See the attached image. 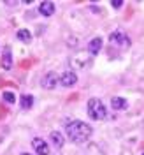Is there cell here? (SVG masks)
Masks as SVG:
<instances>
[{
	"label": "cell",
	"mask_w": 144,
	"mask_h": 155,
	"mask_svg": "<svg viewBox=\"0 0 144 155\" xmlns=\"http://www.w3.org/2000/svg\"><path fill=\"white\" fill-rule=\"evenodd\" d=\"M91 134H93V129L81 120H72L67 124V136L74 143H85L90 139Z\"/></svg>",
	"instance_id": "cell-1"
},
{
	"label": "cell",
	"mask_w": 144,
	"mask_h": 155,
	"mask_svg": "<svg viewBox=\"0 0 144 155\" xmlns=\"http://www.w3.org/2000/svg\"><path fill=\"white\" fill-rule=\"evenodd\" d=\"M86 111H88V115H90V118H93V120H104L107 115V109L100 99H90L88 106H86Z\"/></svg>",
	"instance_id": "cell-2"
},
{
	"label": "cell",
	"mask_w": 144,
	"mask_h": 155,
	"mask_svg": "<svg viewBox=\"0 0 144 155\" xmlns=\"http://www.w3.org/2000/svg\"><path fill=\"white\" fill-rule=\"evenodd\" d=\"M109 42L113 44V46H118V48H128L130 46V39L126 37L123 32H113L111 35H109Z\"/></svg>",
	"instance_id": "cell-3"
},
{
	"label": "cell",
	"mask_w": 144,
	"mask_h": 155,
	"mask_svg": "<svg viewBox=\"0 0 144 155\" xmlns=\"http://www.w3.org/2000/svg\"><path fill=\"white\" fill-rule=\"evenodd\" d=\"M90 64V57H88V53H77V57L70 58V65H74L76 69H85Z\"/></svg>",
	"instance_id": "cell-4"
},
{
	"label": "cell",
	"mask_w": 144,
	"mask_h": 155,
	"mask_svg": "<svg viewBox=\"0 0 144 155\" xmlns=\"http://www.w3.org/2000/svg\"><path fill=\"white\" fill-rule=\"evenodd\" d=\"M56 85H60V76L55 74V72H49V74H46V76L42 78V87L44 88L51 90V88H55Z\"/></svg>",
	"instance_id": "cell-5"
},
{
	"label": "cell",
	"mask_w": 144,
	"mask_h": 155,
	"mask_svg": "<svg viewBox=\"0 0 144 155\" xmlns=\"http://www.w3.org/2000/svg\"><path fill=\"white\" fill-rule=\"evenodd\" d=\"M60 83H62L63 87H74V85L77 83L76 72H72V71H65V72L60 76Z\"/></svg>",
	"instance_id": "cell-6"
},
{
	"label": "cell",
	"mask_w": 144,
	"mask_h": 155,
	"mask_svg": "<svg viewBox=\"0 0 144 155\" xmlns=\"http://www.w3.org/2000/svg\"><path fill=\"white\" fill-rule=\"evenodd\" d=\"M32 146H34V150L37 152V155H48L49 153L48 143H46L44 139H40V137H35V139L32 141Z\"/></svg>",
	"instance_id": "cell-7"
},
{
	"label": "cell",
	"mask_w": 144,
	"mask_h": 155,
	"mask_svg": "<svg viewBox=\"0 0 144 155\" xmlns=\"http://www.w3.org/2000/svg\"><path fill=\"white\" fill-rule=\"evenodd\" d=\"M39 12L42 14V16H51L53 12H55V4L53 2H42L40 5H39Z\"/></svg>",
	"instance_id": "cell-8"
},
{
	"label": "cell",
	"mask_w": 144,
	"mask_h": 155,
	"mask_svg": "<svg viewBox=\"0 0 144 155\" xmlns=\"http://www.w3.org/2000/svg\"><path fill=\"white\" fill-rule=\"evenodd\" d=\"M2 67L5 71H9L12 67V57H11V48L4 49V55H2Z\"/></svg>",
	"instance_id": "cell-9"
},
{
	"label": "cell",
	"mask_w": 144,
	"mask_h": 155,
	"mask_svg": "<svg viewBox=\"0 0 144 155\" xmlns=\"http://www.w3.org/2000/svg\"><path fill=\"white\" fill-rule=\"evenodd\" d=\"M100 48H102V39L100 37H95L90 41V44H88V51L91 53V55H97L98 51H100Z\"/></svg>",
	"instance_id": "cell-10"
},
{
	"label": "cell",
	"mask_w": 144,
	"mask_h": 155,
	"mask_svg": "<svg viewBox=\"0 0 144 155\" xmlns=\"http://www.w3.org/2000/svg\"><path fill=\"white\" fill-rule=\"evenodd\" d=\"M111 106L114 107V109H125L126 101L123 97H113V99H111Z\"/></svg>",
	"instance_id": "cell-11"
},
{
	"label": "cell",
	"mask_w": 144,
	"mask_h": 155,
	"mask_svg": "<svg viewBox=\"0 0 144 155\" xmlns=\"http://www.w3.org/2000/svg\"><path fill=\"white\" fill-rule=\"evenodd\" d=\"M49 139L53 141V145L56 146V148H62V146H63V136L60 134V132H51Z\"/></svg>",
	"instance_id": "cell-12"
},
{
	"label": "cell",
	"mask_w": 144,
	"mask_h": 155,
	"mask_svg": "<svg viewBox=\"0 0 144 155\" xmlns=\"http://www.w3.org/2000/svg\"><path fill=\"white\" fill-rule=\"evenodd\" d=\"M19 104H21L23 109H30V107L34 106V97L32 95H23L21 99H19Z\"/></svg>",
	"instance_id": "cell-13"
},
{
	"label": "cell",
	"mask_w": 144,
	"mask_h": 155,
	"mask_svg": "<svg viewBox=\"0 0 144 155\" xmlns=\"http://www.w3.org/2000/svg\"><path fill=\"white\" fill-rule=\"evenodd\" d=\"M16 35H18V39H19V41H23V42H30V41H32V34H30L27 28L18 30V34H16Z\"/></svg>",
	"instance_id": "cell-14"
},
{
	"label": "cell",
	"mask_w": 144,
	"mask_h": 155,
	"mask_svg": "<svg viewBox=\"0 0 144 155\" xmlns=\"http://www.w3.org/2000/svg\"><path fill=\"white\" fill-rule=\"evenodd\" d=\"M4 101H5V102H9V104H12V102L16 101V97L12 95L11 92H4Z\"/></svg>",
	"instance_id": "cell-15"
},
{
	"label": "cell",
	"mask_w": 144,
	"mask_h": 155,
	"mask_svg": "<svg viewBox=\"0 0 144 155\" xmlns=\"http://www.w3.org/2000/svg\"><path fill=\"white\" fill-rule=\"evenodd\" d=\"M113 7H121V2H120V0H114V2H113Z\"/></svg>",
	"instance_id": "cell-16"
},
{
	"label": "cell",
	"mask_w": 144,
	"mask_h": 155,
	"mask_svg": "<svg viewBox=\"0 0 144 155\" xmlns=\"http://www.w3.org/2000/svg\"><path fill=\"white\" fill-rule=\"evenodd\" d=\"M21 155H30V153H21Z\"/></svg>",
	"instance_id": "cell-17"
}]
</instances>
